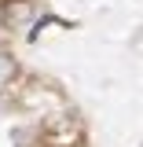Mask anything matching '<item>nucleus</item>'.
Returning <instances> with one entry per match:
<instances>
[{"label": "nucleus", "instance_id": "1", "mask_svg": "<svg viewBox=\"0 0 143 147\" xmlns=\"http://www.w3.org/2000/svg\"><path fill=\"white\" fill-rule=\"evenodd\" d=\"M7 77H11V59L0 52V81H7Z\"/></svg>", "mask_w": 143, "mask_h": 147}]
</instances>
